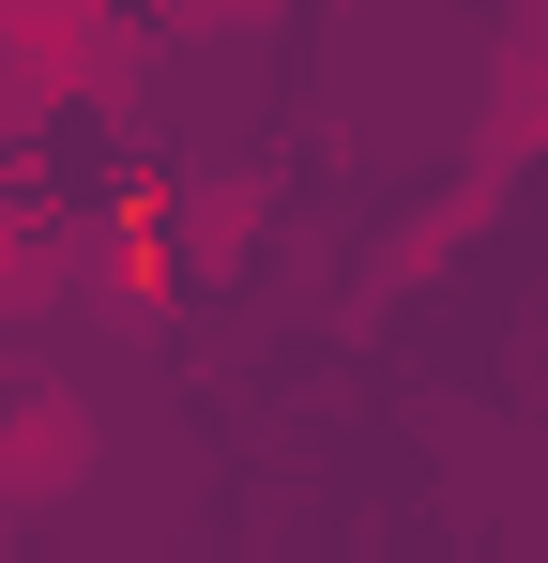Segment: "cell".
<instances>
[{"instance_id": "cell-1", "label": "cell", "mask_w": 548, "mask_h": 563, "mask_svg": "<svg viewBox=\"0 0 548 563\" xmlns=\"http://www.w3.org/2000/svg\"><path fill=\"white\" fill-rule=\"evenodd\" d=\"M0 487H15V503L91 487V396L77 380H0Z\"/></svg>"}, {"instance_id": "cell-2", "label": "cell", "mask_w": 548, "mask_h": 563, "mask_svg": "<svg viewBox=\"0 0 548 563\" xmlns=\"http://www.w3.org/2000/svg\"><path fill=\"white\" fill-rule=\"evenodd\" d=\"M62 275H77V244H62V229H46L15 184H0V320H15V305H46Z\"/></svg>"}, {"instance_id": "cell-3", "label": "cell", "mask_w": 548, "mask_h": 563, "mask_svg": "<svg viewBox=\"0 0 548 563\" xmlns=\"http://www.w3.org/2000/svg\"><path fill=\"white\" fill-rule=\"evenodd\" d=\"M183 229H198V260H244V184H198Z\"/></svg>"}]
</instances>
